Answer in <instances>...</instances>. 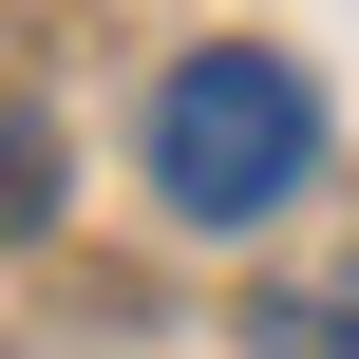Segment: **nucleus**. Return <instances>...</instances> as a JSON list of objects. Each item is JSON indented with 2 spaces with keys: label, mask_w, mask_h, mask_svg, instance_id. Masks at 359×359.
<instances>
[{
  "label": "nucleus",
  "mask_w": 359,
  "mask_h": 359,
  "mask_svg": "<svg viewBox=\"0 0 359 359\" xmlns=\"http://www.w3.org/2000/svg\"><path fill=\"white\" fill-rule=\"evenodd\" d=\"M303 170H322V95H303V57L208 38V57L151 95V189H170V227H265Z\"/></svg>",
  "instance_id": "1"
},
{
  "label": "nucleus",
  "mask_w": 359,
  "mask_h": 359,
  "mask_svg": "<svg viewBox=\"0 0 359 359\" xmlns=\"http://www.w3.org/2000/svg\"><path fill=\"white\" fill-rule=\"evenodd\" d=\"M246 359H359V265H303L246 303Z\"/></svg>",
  "instance_id": "2"
}]
</instances>
